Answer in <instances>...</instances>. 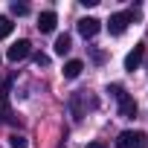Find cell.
<instances>
[{
	"mask_svg": "<svg viewBox=\"0 0 148 148\" xmlns=\"http://www.w3.org/2000/svg\"><path fill=\"white\" fill-rule=\"evenodd\" d=\"M70 49H73V38H70L67 32L58 35V38H55V55H67Z\"/></svg>",
	"mask_w": 148,
	"mask_h": 148,
	"instance_id": "obj_9",
	"label": "cell"
},
{
	"mask_svg": "<svg viewBox=\"0 0 148 148\" xmlns=\"http://www.w3.org/2000/svg\"><path fill=\"white\" fill-rule=\"evenodd\" d=\"M9 12H12V15H18V18H23V15H29V6H26V3H18V0H15V3L9 6Z\"/></svg>",
	"mask_w": 148,
	"mask_h": 148,
	"instance_id": "obj_11",
	"label": "cell"
},
{
	"mask_svg": "<svg viewBox=\"0 0 148 148\" xmlns=\"http://www.w3.org/2000/svg\"><path fill=\"white\" fill-rule=\"evenodd\" d=\"M108 93L116 99V105H119V116H122V119H134V116H136V102H134V96L125 93L122 84H110Z\"/></svg>",
	"mask_w": 148,
	"mask_h": 148,
	"instance_id": "obj_1",
	"label": "cell"
},
{
	"mask_svg": "<svg viewBox=\"0 0 148 148\" xmlns=\"http://www.w3.org/2000/svg\"><path fill=\"white\" fill-rule=\"evenodd\" d=\"M9 145H12V148H26L29 142H26V136H21V134H12V136H9Z\"/></svg>",
	"mask_w": 148,
	"mask_h": 148,
	"instance_id": "obj_12",
	"label": "cell"
},
{
	"mask_svg": "<svg viewBox=\"0 0 148 148\" xmlns=\"http://www.w3.org/2000/svg\"><path fill=\"white\" fill-rule=\"evenodd\" d=\"M142 58H145V44H136V47L125 55V70H128V73H134V70L142 64Z\"/></svg>",
	"mask_w": 148,
	"mask_h": 148,
	"instance_id": "obj_6",
	"label": "cell"
},
{
	"mask_svg": "<svg viewBox=\"0 0 148 148\" xmlns=\"http://www.w3.org/2000/svg\"><path fill=\"white\" fill-rule=\"evenodd\" d=\"M35 64H38V67H47V64H49V55H44V52H35Z\"/></svg>",
	"mask_w": 148,
	"mask_h": 148,
	"instance_id": "obj_13",
	"label": "cell"
},
{
	"mask_svg": "<svg viewBox=\"0 0 148 148\" xmlns=\"http://www.w3.org/2000/svg\"><path fill=\"white\" fill-rule=\"evenodd\" d=\"M12 29H15L12 18H0V38H9V35H12Z\"/></svg>",
	"mask_w": 148,
	"mask_h": 148,
	"instance_id": "obj_10",
	"label": "cell"
},
{
	"mask_svg": "<svg viewBox=\"0 0 148 148\" xmlns=\"http://www.w3.org/2000/svg\"><path fill=\"white\" fill-rule=\"evenodd\" d=\"M29 52H32V44L21 38L18 44H12V47H9V52H6V58H9L12 64H18V61H23V58H26Z\"/></svg>",
	"mask_w": 148,
	"mask_h": 148,
	"instance_id": "obj_4",
	"label": "cell"
},
{
	"mask_svg": "<svg viewBox=\"0 0 148 148\" xmlns=\"http://www.w3.org/2000/svg\"><path fill=\"white\" fill-rule=\"evenodd\" d=\"M87 148H108V145H105V142H99V139H96V142H87Z\"/></svg>",
	"mask_w": 148,
	"mask_h": 148,
	"instance_id": "obj_14",
	"label": "cell"
},
{
	"mask_svg": "<svg viewBox=\"0 0 148 148\" xmlns=\"http://www.w3.org/2000/svg\"><path fill=\"white\" fill-rule=\"evenodd\" d=\"M99 29H102V21L99 18H82L79 21V35L82 38H96Z\"/></svg>",
	"mask_w": 148,
	"mask_h": 148,
	"instance_id": "obj_5",
	"label": "cell"
},
{
	"mask_svg": "<svg viewBox=\"0 0 148 148\" xmlns=\"http://www.w3.org/2000/svg\"><path fill=\"white\" fill-rule=\"evenodd\" d=\"M82 70H84V61H79V58H73V61H67L64 64V79H79L82 76Z\"/></svg>",
	"mask_w": 148,
	"mask_h": 148,
	"instance_id": "obj_8",
	"label": "cell"
},
{
	"mask_svg": "<svg viewBox=\"0 0 148 148\" xmlns=\"http://www.w3.org/2000/svg\"><path fill=\"white\" fill-rule=\"evenodd\" d=\"M116 148H148V136L142 131H122L116 139Z\"/></svg>",
	"mask_w": 148,
	"mask_h": 148,
	"instance_id": "obj_2",
	"label": "cell"
},
{
	"mask_svg": "<svg viewBox=\"0 0 148 148\" xmlns=\"http://www.w3.org/2000/svg\"><path fill=\"white\" fill-rule=\"evenodd\" d=\"M134 18H136V12H116V15H110V21H108V29H110V35H122Z\"/></svg>",
	"mask_w": 148,
	"mask_h": 148,
	"instance_id": "obj_3",
	"label": "cell"
},
{
	"mask_svg": "<svg viewBox=\"0 0 148 148\" xmlns=\"http://www.w3.org/2000/svg\"><path fill=\"white\" fill-rule=\"evenodd\" d=\"M55 23H58V15H55V12H41V15H38V32H41V35L52 32Z\"/></svg>",
	"mask_w": 148,
	"mask_h": 148,
	"instance_id": "obj_7",
	"label": "cell"
}]
</instances>
